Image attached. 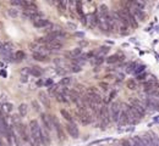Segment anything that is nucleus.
<instances>
[{
  "label": "nucleus",
  "instance_id": "nucleus-18",
  "mask_svg": "<svg viewBox=\"0 0 159 146\" xmlns=\"http://www.w3.org/2000/svg\"><path fill=\"white\" fill-rule=\"evenodd\" d=\"M14 57H15L17 61H21V60H23V59L26 57V54H25L22 50H17V51L14 54Z\"/></svg>",
  "mask_w": 159,
  "mask_h": 146
},
{
  "label": "nucleus",
  "instance_id": "nucleus-3",
  "mask_svg": "<svg viewBox=\"0 0 159 146\" xmlns=\"http://www.w3.org/2000/svg\"><path fill=\"white\" fill-rule=\"evenodd\" d=\"M121 112H122V107H121V104L118 102V101H114L112 105H110V108H109V115H110V121L118 123L119 119H120V116H121Z\"/></svg>",
  "mask_w": 159,
  "mask_h": 146
},
{
  "label": "nucleus",
  "instance_id": "nucleus-10",
  "mask_svg": "<svg viewBox=\"0 0 159 146\" xmlns=\"http://www.w3.org/2000/svg\"><path fill=\"white\" fill-rule=\"evenodd\" d=\"M26 72L29 73V74L33 76V77H41V76H42V69H41L39 67H37V66L28 67V68L26 69Z\"/></svg>",
  "mask_w": 159,
  "mask_h": 146
},
{
  "label": "nucleus",
  "instance_id": "nucleus-5",
  "mask_svg": "<svg viewBox=\"0 0 159 146\" xmlns=\"http://www.w3.org/2000/svg\"><path fill=\"white\" fill-rule=\"evenodd\" d=\"M77 118H78V121L82 124L87 125V124H91L92 123L93 115H92L91 111H86V110H78V111H77Z\"/></svg>",
  "mask_w": 159,
  "mask_h": 146
},
{
  "label": "nucleus",
  "instance_id": "nucleus-7",
  "mask_svg": "<svg viewBox=\"0 0 159 146\" xmlns=\"http://www.w3.org/2000/svg\"><path fill=\"white\" fill-rule=\"evenodd\" d=\"M66 130L67 133L70 134V136L74 138V139H77L80 136V130H78V128L77 125L74 123V122H69L66 124Z\"/></svg>",
  "mask_w": 159,
  "mask_h": 146
},
{
  "label": "nucleus",
  "instance_id": "nucleus-15",
  "mask_svg": "<svg viewBox=\"0 0 159 146\" xmlns=\"http://www.w3.org/2000/svg\"><path fill=\"white\" fill-rule=\"evenodd\" d=\"M72 82H74V79H72L71 77H64V78L60 80L59 86H61V88H66V86H69V85H71Z\"/></svg>",
  "mask_w": 159,
  "mask_h": 146
},
{
  "label": "nucleus",
  "instance_id": "nucleus-9",
  "mask_svg": "<svg viewBox=\"0 0 159 146\" xmlns=\"http://www.w3.org/2000/svg\"><path fill=\"white\" fill-rule=\"evenodd\" d=\"M33 25L34 27L37 28H47V27H50V22L44 17H41V18H37V20L33 21Z\"/></svg>",
  "mask_w": 159,
  "mask_h": 146
},
{
  "label": "nucleus",
  "instance_id": "nucleus-24",
  "mask_svg": "<svg viewBox=\"0 0 159 146\" xmlns=\"http://www.w3.org/2000/svg\"><path fill=\"white\" fill-rule=\"evenodd\" d=\"M8 12H9V15L11 17H17V16H19V11H17L16 9H10Z\"/></svg>",
  "mask_w": 159,
  "mask_h": 146
},
{
  "label": "nucleus",
  "instance_id": "nucleus-2",
  "mask_svg": "<svg viewBox=\"0 0 159 146\" xmlns=\"http://www.w3.org/2000/svg\"><path fill=\"white\" fill-rule=\"evenodd\" d=\"M118 16L121 18V21L125 23L129 28H136L138 26L136 18L133 17V15L131 13V11L127 9V7H124V9H120L116 11Z\"/></svg>",
  "mask_w": 159,
  "mask_h": 146
},
{
  "label": "nucleus",
  "instance_id": "nucleus-27",
  "mask_svg": "<svg viewBox=\"0 0 159 146\" xmlns=\"http://www.w3.org/2000/svg\"><path fill=\"white\" fill-rule=\"evenodd\" d=\"M2 48H3V43L0 42V50H2Z\"/></svg>",
  "mask_w": 159,
  "mask_h": 146
},
{
  "label": "nucleus",
  "instance_id": "nucleus-23",
  "mask_svg": "<svg viewBox=\"0 0 159 146\" xmlns=\"http://www.w3.org/2000/svg\"><path fill=\"white\" fill-rule=\"evenodd\" d=\"M70 69H71V72H75V73H77V72H80V71L82 69V67H81V66H78V65H76V63H74V65L71 66V68H70Z\"/></svg>",
  "mask_w": 159,
  "mask_h": 146
},
{
  "label": "nucleus",
  "instance_id": "nucleus-1",
  "mask_svg": "<svg viewBox=\"0 0 159 146\" xmlns=\"http://www.w3.org/2000/svg\"><path fill=\"white\" fill-rule=\"evenodd\" d=\"M28 133H29V144L33 146H41L43 144V134L42 128L38 123V121L32 119L28 125Z\"/></svg>",
  "mask_w": 159,
  "mask_h": 146
},
{
  "label": "nucleus",
  "instance_id": "nucleus-17",
  "mask_svg": "<svg viewBox=\"0 0 159 146\" xmlns=\"http://www.w3.org/2000/svg\"><path fill=\"white\" fill-rule=\"evenodd\" d=\"M33 59L37 60V61H47V60H48V55H43V54L34 52V54H33Z\"/></svg>",
  "mask_w": 159,
  "mask_h": 146
},
{
  "label": "nucleus",
  "instance_id": "nucleus-22",
  "mask_svg": "<svg viewBox=\"0 0 159 146\" xmlns=\"http://www.w3.org/2000/svg\"><path fill=\"white\" fill-rule=\"evenodd\" d=\"M121 59H120V55L119 54H116V55H112L110 57H108L107 59V61L109 62V63H115V62H119Z\"/></svg>",
  "mask_w": 159,
  "mask_h": 146
},
{
  "label": "nucleus",
  "instance_id": "nucleus-21",
  "mask_svg": "<svg viewBox=\"0 0 159 146\" xmlns=\"http://www.w3.org/2000/svg\"><path fill=\"white\" fill-rule=\"evenodd\" d=\"M19 111H20V115H21L22 117H25V116L27 115V112H28V107H27V105H26V104H21L20 107H19Z\"/></svg>",
  "mask_w": 159,
  "mask_h": 146
},
{
  "label": "nucleus",
  "instance_id": "nucleus-4",
  "mask_svg": "<svg viewBox=\"0 0 159 146\" xmlns=\"http://www.w3.org/2000/svg\"><path fill=\"white\" fill-rule=\"evenodd\" d=\"M97 118L99 119L102 125H108L110 122V115H109V107L107 105H102L99 112L97 115Z\"/></svg>",
  "mask_w": 159,
  "mask_h": 146
},
{
  "label": "nucleus",
  "instance_id": "nucleus-20",
  "mask_svg": "<svg viewBox=\"0 0 159 146\" xmlns=\"http://www.w3.org/2000/svg\"><path fill=\"white\" fill-rule=\"evenodd\" d=\"M126 86H127L130 90H136V89L138 88V84H137V82H136L135 79H130V80L126 83Z\"/></svg>",
  "mask_w": 159,
  "mask_h": 146
},
{
  "label": "nucleus",
  "instance_id": "nucleus-26",
  "mask_svg": "<svg viewBox=\"0 0 159 146\" xmlns=\"http://www.w3.org/2000/svg\"><path fill=\"white\" fill-rule=\"evenodd\" d=\"M99 86H102V89L103 90H108L109 89V85L107 84V83H100V85Z\"/></svg>",
  "mask_w": 159,
  "mask_h": 146
},
{
  "label": "nucleus",
  "instance_id": "nucleus-8",
  "mask_svg": "<svg viewBox=\"0 0 159 146\" xmlns=\"http://www.w3.org/2000/svg\"><path fill=\"white\" fill-rule=\"evenodd\" d=\"M51 118H53V128L55 129V132H57V134H58L59 139L64 141V140H65V133H64V130H63V128H61V125H60L59 121L57 119V117H55V116H51Z\"/></svg>",
  "mask_w": 159,
  "mask_h": 146
},
{
  "label": "nucleus",
  "instance_id": "nucleus-12",
  "mask_svg": "<svg viewBox=\"0 0 159 146\" xmlns=\"http://www.w3.org/2000/svg\"><path fill=\"white\" fill-rule=\"evenodd\" d=\"M12 49H14V45L11 43H4L3 44V48H2V51L5 56H10V54L12 52Z\"/></svg>",
  "mask_w": 159,
  "mask_h": 146
},
{
  "label": "nucleus",
  "instance_id": "nucleus-11",
  "mask_svg": "<svg viewBox=\"0 0 159 146\" xmlns=\"http://www.w3.org/2000/svg\"><path fill=\"white\" fill-rule=\"evenodd\" d=\"M39 100H41L42 105H44L48 108L50 107V99H49V96H48L47 93H44V91H41V93H39Z\"/></svg>",
  "mask_w": 159,
  "mask_h": 146
},
{
  "label": "nucleus",
  "instance_id": "nucleus-13",
  "mask_svg": "<svg viewBox=\"0 0 159 146\" xmlns=\"http://www.w3.org/2000/svg\"><path fill=\"white\" fill-rule=\"evenodd\" d=\"M2 110H3V112L8 116V115H10V113H12V112H14V105H12V104H10V102H5V104H3Z\"/></svg>",
  "mask_w": 159,
  "mask_h": 146
},
{
  "label": "nucleus",
  "instance_id": "nucleus-16",
  "mask_svg": "<svg viewBox=\"0 0 159 146\" xmlns=\"http://www.w3.org/2000/svg\"><path fill=\"white\" fill-rule=\"evenodd\" d=\"M81 54H82V49L81 48H76V49H74L72 51H70V56H71L72 59H77V57H80L81 56Z\"/></svg>",
  "mask_w": 159,
  "mask_h": 146
},
{
  "label": "nucleus",
  "instance_id": "nucleus-6",
  "mask_svg": "<svg viewBox=\"0 0 159 146\" xmlns=\"http://www.w3.org/2000/svg\"><path fill=\"white\" fill-rule=\"evenodd\" d=\"M41 119H42L43 127L45 128L47 132H50L51 129H54V128H53V118H51L50 115H48V113H42V115H41Z\"/></svg>",
  "mask_w": 159,
  "mask_h": 146
},
{
  "label": "nucleus",
  "instance_id": "nucleus-25",
  "mask_svg": "<svg viewBox=\"0 0 159 146\" xmlns=\"http://www.w3.org/2000/svg\"><path fill=\"white\" fill-rule=\"evenodd\" d=\"M120 146H131L130 140H129V139H124V140L120 142Z\"/></svg>",
  "mask_w": 159,
  "mask_h": 146
},
{
  "label": "nucleus",
  "instance_id": "nucleus-14",
  "mask_svg": "<svg viewBox=\"0 0 159 146\" xmlns=\"http://www.w3.org/2000/svg\"><path fill=\"white\" fill-rule=\"evenodd\" d=\"M60 115L67 121V122H74V117H72V115H71V112H69L67 110H65V108H61L60 110Z\"/></svg>",
  "mask_w": 159,
  "mask_h": 146
},
{
  "label": "nucleus",
  "instance_id": "nucleus-19",
  "mask_svg": "<svg viewBox=\"0 0 159 146\" xmlns=\"http://www.w3.org/2000/svg\"><path fill=\"white\" fill-rule=\"evenodd\" d=\"M129 140H130L131 146H142V144H141V136H133Z\"/></svg>",
  "mask_w": 159,
  "mask_h": 146
}]
</instances>
